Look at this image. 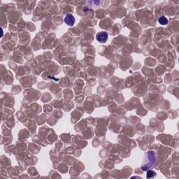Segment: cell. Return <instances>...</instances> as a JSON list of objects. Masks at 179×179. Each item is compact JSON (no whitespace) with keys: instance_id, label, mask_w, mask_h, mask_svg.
Returning <instances> with one entry per match:
<instances>
[{"instance_id":"1","label":"cell","mask_w":179,"mask_h":179,"mask_svg":"<svg viewBox=\"0 0 179 179\" xmlns=\"http://www.w3.org/2000/svg\"><path fill=\"white\" fill-rule=\"evenodd\" d=\"M145 160L147 162H144L141 165V169L143 171H147L150 168H151L155 164L156 161V153L153 151H148L145 157Z\"/></svg>"},{"instance_id":"2","label":"cell","mask_w":179,"mask_h":179,"mask_svg":"<svg viewBox=\"0 0 179 179\" xmlns=\"http://www.w3.org/2000/svg\"><path fill=\"white\" fill-rule=\"evenodd\" d=\"M109 38L108 33L106 32H100L97 34L96 39L100 43L104 44L107 41Z\"/></svg>"},{"instance_id":"3","label":"cell","mask_w":179,"mask_h":179,"mask_svg":"<svg viewBox=\"0 0 179 179\" xmlns=\"http://www.w3.org/2000/svg\"><path fill=\"white\" fill-rule=\"evenodd\" d=\"M64 23L67 25H69V26H73L74 25L75 21H76L74 16L72 14L66 15V16L64 17Z\"/></svg>"},{"instance_id":"4","label":"cell","mask_w":179,"mask_h":179,"mask_svg":"<svg viewBox=\"0 0 179 179\" xmlns=\"http://www.w3.org/2000/svg\"><path fill=\"white\" fill-rule=\"evenodd\" d=\"M158 22H159L160 25H167V23H168V20L166 17L161 16V17H160L159 19H158Z\"/></svg>"},{"instance_id":"5","label":"cell","mask_w":179,"mask_h":179,"mask_svg":"<svg viewBox=\"0 0 179 179\" xmlns=\"http://www.w3.org/2000/svg\"><path fill=\"white\" fill-rule=\"evenodd\" d=\"M156 176V172L154 171H152V170H149V171H148L147 172V175H146V176H147V178H154Z\"/></svg>"}]
</instances>
